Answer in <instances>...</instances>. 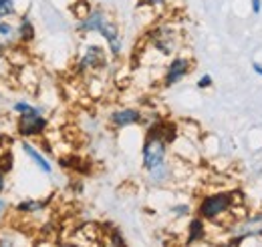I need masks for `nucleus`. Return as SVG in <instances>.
I'll list each match as a JSON object with an SVG mask.
<instances>
[{
  "label": "nucleus",
  "instance_id": "obj_1",
  "mask_svg": "<svg viewBox=\"0 0 262 247\" xmlns=\"http://www.w3.org/2000/svg\"><path fill=\"white\" fill-rule=\"evenodd\" d=\"M242 191L238 189H218L212 193H206L198 199L196 215L202 217L206 223H218L224 221L230 225L236 217V209H242Z\"/></svg>",
  "mask_w": 262,
  "mask_h": 247
},
{
  "label": "nucleus",
  "instance_id": "obj_2",
  "mask_svg": "<svg viewBox=\"0 0 262 247\" xmlns=\"http://www.w3.org/2000/svg\"><path fill=\"white\" fill-rule=\"evenodd\" d=\"M12 113L16 115V133L23 139H36L47 133L49 119L42 107H36L29 101H16L12 103Z\"/></svg>",
  "mask_w": 262,
  "mask_h": 247
},
{
  "label": "nucleus",
  "instance_id": "obj_3",
  "mask_svg": "<svg viewBox=\"0 0 262 247\" xmlns=\"http://www.w3.org/2000/svg\"><path fill=\"white\" fill-rule=\"evenodd\" d=\"M147 44L162 57H176L182 44V32L173 22H158L147 32Z\"/></svg>",
  "mask_w": 262,
  "mask_h": 247
},
{
  "label": "nucleus",
  "instance_id": "obj_4",
  "mask_svg": "<svg viewBox=\"0 0 262 247\" xmlns=\"http://www.w3.org/2000/svg\"><path fill=\"white\" fill-rule=\"evenodd\" d=\"M109 57L111 55H109L107 46L97 44V42H89V44H85V48L81 51L79 59L75 62V70L79 75H97L107 68Z\"/></svg>",
  "mask_w": 262,
  "mask_h": 247
},
{
  "label": "nucleus",
  "instance_id": "obj_5",
  "mask_svg": "<svg viewBox=\"0 0 262 247\" xmlns=\"http://www.w3.org/2000/svg\"><path fill=\"white\" fill-rule=\"evenodd\" d=\"M194 70V59L188 55H176L171 57L165 64L164 77H162V85L165 89L176 87L178 83H182L190 72Z\"/></svg>",
  "mask_w": 262,
  "mask_h": 247
},
{
  "label": "nucleus",
  "instance_id": "obj_6",
  "mask_svg": "<svg viewBox=\"0 0 262 247\" xmlns=\"http://www.w3.org/2000/svg\"><path fill=\"white\" fill-rule=\"evenodd\" d=\"M107 123L115 131H121V129H127V127H137V125H145V113L141 109H137V107H129V105L115 107V109L109 111Z\"/></svg>",
  "mask_w": 262,
  "mask_h": 247
},
{
  "label": "nucleus",
  "instance_id": "obj_7",
  "mask_svg": "<svg viewBox=\"0 0 262 247\" xmlns=\"http://www.w3.org/2000/svg\"><path fill=\"white\" fill-rule=\"evenodd\" d=\"M99 36L105 40V44H107V51H109L111 59H119V57L123 55V48H125V42H123V32H121L119 24H117L113 18H109V20H107V22L101 27Z\"/></svg>",
  "mask_w": 262,
  "mask_h": 247
},
{
  "label": "nucleus",
  "instance_id": "obj_8",
  "mask_svg": "<svg viewBox=\"0 0 262 247\" xmlns=\"http://www.w3.org/2000/svg\"><path fill=\"white\" fill-rule=\"evenodd\" d=\"M109 18H111V16H109V12H107L105 8H101V6H93V8H91V12H89L85 18L77 20V32H79L81 36H87V34H99L101 27H103Z\"/></svg>",
  "mask_w": 262,
  "mask_h": 247
},
{
  "label": "nucleus",
  "instance_id": "obj_9",
  "mask_svg": "<svg viewBox=\"0 0 262 247\" xmlns=\"http://www.w3.org/2000/svg\"><path fill=\"white\" fill-rule=\"evenodd\" d=\"M20 149H23V153L33 161V165L40 173H45V175H51V173H53V163L49 161V157L42 153L34 143H31L29 139H25V141L20 143Z\"/></svg>",
  "mask_w": 262,
  "mask_h": 247
},
{
  "label": "nucleus",
  "instance_id": "obj_10",
  "mask_svg": "<svg viewBox=\"0 0 262 247\" xmlns=\"http://www.w3.org/2000/svg\"><path fill=\"white\" fill-rule=\"evenodd\" d=\"M18 44L20 42H18L16 24H12L10 20H0V57H6Z\"/></svg>",
  "mask_w": 262,
  "mask_h": 247
},
{
  "label": "nucleus",
  "instance_id": "obj_11",
  "mask_svg": "<svg viewBox=\"0 0 262 247\" xmlns=\"http://www.w3.org/2000/svg\"><path fill=\"white\" fill-rule=\"evenodd\" d=\"M16 32H18V42H20L23 46H27V44L34 42V38H36V27H34L31 14H27V12H25V14H20V16H18Z\"/></svg>",
  "mask_w": 262,
  "mask_h": 247
},
{
  "label": "nucleus",
  "instance_id": "obj_12",
  "mask_svg": "<svg viewBox=\"0 0 262 247\" xmlns=\"http://www.w3.org/2000/svg\"><path fill=\"white\" fill-rule=\"evenodd\" d=\"M49 207V199H23L20 203L14 205L16 215H38Z\"/></svg>",
  "mask_w": 262,
  "mask_h": 247
},
{
  "label": "nucleus",
  "instance_id": "obj_13",
  "mask_svg": "<svg viewBox=\"0 0 262 247\" xmlns=\"http://www.w3.org/2000/svg\"><path fill=\"white\" fill-rule=\"evenodd\" d=\"M206 239V221L202 217H192L190 223H188V229H186V243L188 245H194Z\"/></svg>",
  "mask_w": 262,
  "mask_h": 247
},
{
  "label": "nucleus",
  "instance_id": "obj_14",
  "mask_svg": "<svg viewBox=\"0 0 262 247\" xmlns=\"http://www.w3.org/2000/svg\"><path fill=\"white\" fill-rule=\"evenodd\" d=\"M0 247H31L29 239L18 231H6L0 235Z\"/></svg>",
  "mask_w": 262,
  "mask_h": 247
},
{
  "label": "nucleus",
  "instance_id": "obj_15",
  "mask_svg": "<svg viewBox=\"0 0 262 247\" xmlns=\"http://www.w3.org/2000/svg\"><path fill=\"white\" fill-rule=\"evenodd\" d=\"M18 14L16 0H0V20H10Z\"/></svg>",
  "mask_w": 262,
  "mask_h": 247
},
{
  "label": "nucleus",
  "instance_id": "obj_16",
  "mask_svg": "<svg viewBox=\"0 0 262 247\" xmlns=\"http://www.w3.org/2000/svg\"><path fill=\"white\" fill-rule=\"evenodd\" d=\"M169 215L173 219H186L192 215V205L190 203H173L169 207Z\"/></svg>",
  "mask_w": 262,
  "mask_h": 247
},
{
  "label": "nucleus",
  "instance_id": "obj_17",
  "mask_svg": "<svg viewBox=\"0 0 262 247\" xmlns=\"http://www.w3.org/2000/svg\"><path fill=\"white\" fill-rule=\"evenodd\" d=\"M91 4L87 2V0H77L73 6H71V10H73V14H75V18L77 20H81V18H85L89 12H91Z\"/></svg>",
  "mask_w": 262,
  "mask_h": 247
},
{
  "label": "nucleus",
  "instance_id": "obj_18",
  "mask_svg": "<svg viewBox=\"0 0 262 247\" xmlns=\"http://www.w3.org/2000/svg\"><path fill=\"white\" fill-rule=\"evenodd\" d=\"M12 167H14V155H12V151H6V149H4V151L0 153V169L6 171V173H10Z\"/></svg>",
  "mask_w": 262,
  "mask_h": 247
},
{
  "label": "nucleus",
  "instance_id": "obj_19",
  "mask_svg": "<svg viewBox=\"0 0 262 247\" xmlns=\"http://www.w3.org/2000/svg\"><path fill=\"white\" fill-rule=\"evenodd\" d=\"M171 0H137V6L141 8H149V10H160V8H165Z\"/></svg>",
  "mask_w": 262,
  "mask_h": 247
},
{
  "label": "nucleus",
  "instance_id": "obj_20",
  "mask_svg": "<svg viewBox=\"0 0 262 247\" xmlns=\"http://www.w3.org/2000/svg\"><path fill=\"white\" fill-rule=\"evenodd\" d=\"M109 241H111V245H113V247H127L125 239H123V235H121V231H119V229H115V227L111 229Z\"/></svg>",
  "mask_w": 262,
  "mask_h": 247
},
{
  "label": "nucleus",
  "instance_id": "obj_21",
  "mask_svg": "<svg viewBox=\"0 0 262 247\" xmlns=\"http://www.w3.org/2000/svg\"><path fill=\"white\" fill-rule=\"evenodd\" d=\"M214 85V79H212V75H202L200 79H198V83H196V87L200 89V91H206V89H210Z\"/></svg>",
  "mask_w": 262,
  "mask_h": 247
},
{
  "label": "nucleus",
  "instance_id": "obj_22",
  "mask_svg": "<svg viewBox=\"0 0 262 247\" xmlns=\"http://www.w3.org/2000/svg\"><path fill=\"white\" fill-rule=\"evenodd\" d=\"M6 185H8V173L0 169V197H2V193L6 191Z\"/></svg>",
  "mask_w": 262,
  "mask_h": 247
},
{
  "label": "nucleus",
  "instance_id": "obj_23",
  "mask_svg": "<svg viewBox=\"0 0 262 247\" xmlns=\"http://www.w3.org/2000/svg\"><path fill=\"white\" fill-rule=\"evenodd\" d=\"M8 213V201L4 199V197H0V223H2V219L6 217Z\"/></svg>",
  "mask_w": 262,
  "mask_h": 247
},
{
  "label": "nucleus",
  "instance_id": "obj_24",
  "mask_svg": "<svg viewBox=\"0 0 262 247\" xmlns=\"http://www.w3.org/2000/svg\"><path fill=\"white\" fill-rule=\"evenodd\" d=\"M250 10H252V14H260L262 0H250Z\"/></svg>",
  "mask_w": 262,
  "mask_h": 247
},
{
  "label": "nucleus",
  "instance_id": "obj_25",
  "mask_svg": "<svg viewBox=\"0 0 262 247\" xmlns=\"http://www.w3.org/2000/svg\"><path fill=\"white\" fill-rule=\"evenodd\" d=\"M55 247H81L79 241H61V243H57Z\"/></svg>",
  "mask_w": 262,
  "mask_h": 247
},
{
  "label": "nucleus",
  "instance_id": "obj_26",
  "mask_svg": "<svg viewBox=\"0 0 262 247\" xmlns=\"http://www.w3.org/2000/svg\"><path fill=\"white\" fill-rule=\"evenodd\" d=\"M252 70L262 79V62H252Z\"/></svg>",
  "mask_w": 262,
  "mask_h": 247
},
{
  "label": "nucleus",
  "instance_id": "obj_27",
  "mask_svg": "<svg viewBox=\"0 0 262 247\" xmlns=\"http://www.w3.org/2000/svg\"><path fill=\"white\" fill-rule=\"evenodd\" d=\"M260 213H262V211H260Z\"/></svg>",
  "mask_w": 262,
  "mask_h": 247
}]
</instances>
